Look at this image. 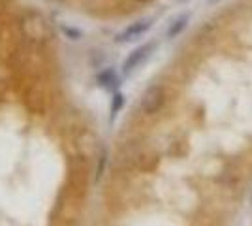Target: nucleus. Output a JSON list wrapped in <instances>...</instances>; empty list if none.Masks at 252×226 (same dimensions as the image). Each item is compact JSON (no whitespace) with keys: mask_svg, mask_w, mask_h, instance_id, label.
Segmentation results:
<instances>
[{"mask_svg":"<svg viewBox=\"0 0 252 226\" xmlns=\"http://www.w3.org/2000/svg\"><path fill=\"white\" fill-rule=\"evenodd\" d=\"M189 21H190V15H189V13H183V15H179L177 19L171 23V27L168 29V38H169V40L177 38L179 34H181L183 31H185V29H187Z\"/></svg>","mask_w":252,"mask_h":226,"instance_id":"5","label":"nucleus"},{"mask_svg":"<svg viewBox=\"0 0 252 226\" xmlns=\"http://www.w3.org/2000/svg\"><path fill=\"white\" fill-rule=\"evenodd\" d=\"M164 100H166L164 87L153 85L143 93V97H141V100H139V108H141L143 113L151 115V113H157L158 109L164 106Z\"/></svg>","mask_w":252,"mask_h":226,"instance_id":"1","label":"nucleus"},{"mask_svg":"<svg viewBox=\"0 0 252 226\" xmlns=\"http://www.w3.org/2000/svg\"><path fill=\"white\" fill-rule=\"evenodd\" d=\"M136 2H139V4H147V2H153V0H136Z\"/></svg>","mask_w":252,"mask_h":226,"instance_id":"9","label":"nucleus"},{"mask_svg":"<svg viewBox=\"0 0 252 226\" xmlns=\"http://www.w3.org/2000/svg\"><path fill=\"white\" fill-rule=\"evenodd\" d=\"M98 81L104 87H111L113 83H117V77L111 70H105V72H102V74L98 75Z\"/></svg>","mask_w":252,"mask_h":226,"instance_id":"6","label":"nucleus"},{"mask_svg":"<svg viewBox=\"0 0 252 226\" xmlns=\"http://www.w3.org/2000/svg\"><path fill=\"white\" fill-rule=\"evenodd\" d=\"M151 19H139V21L132 23L126 31L117 36V42L119 43H125V42H132V40H137L139 36H143V34L147 32L149 29H151Z\"/></svg>","mask_w":252,"mask_h":226,"instance_id":"3","label":"nucleus"},{"mask_svg":"<svg viewBox=\"0 0 252 226\" xmlns=\"http://www.w3.org/2000/svg\"><path fill=\"white\" fill-rule=\"evenodd\" d=\"M123 104H125V97L117 93L115 97H113V104H111V117H115L117 113H119V109L123 108Z\"/></svg>","mask_w":252,"mask_h":226,"instance_id":"7","label":"nucleus"},{"mask_svg":"<svg viewBox=\"0 0 252 226\" xmlns=\"http://www.w3.org/2000/svg\"><path fill=\"white\" fill-rule=\"evenodd\" d=\"M153 49H155V43H145V45H141V47L134 49L132 53L126 57L125 65H123V70H125L126 74L134 72V70H136L141 63H145V61H147L149 55H151V51H153Z\"/></svg>","mask_w":252,"mask_h":226,"instance_id":"2","label":"nucleus"},{"mask_svg":"<svg viewBox=\"0 0 252 226\" xmlns=\"http://www.w3.org/2000/svg\"><path fill=\"white\" fill-rule=\"evenodd\" d=\"M63 31H64L66 34H70V36H72L74 40H77V38H79V32H77V31H74V29H68V27H64Z\"/></svg>","mask_w":252,"mask_h":226,"instance_id":"8","label":"nucleus"},{"mask_svg":"<svg viewBox=\"0 0 252 226\" xmlns=\"http://www.w3.org/2000/svg\"><path fill=\"white\" fill-rule=\"evenodd\" d=\"M23 27H32L34 29V32L29 36L32 40H40V38H47V34H49V29H47V23L43 19L42 15H38V13H32L29 15L25 23H23Z\"/></svg>","mask_w":252,"mask_h":226,"instance_id":"4","label":"nucleus"}]
</instances>
